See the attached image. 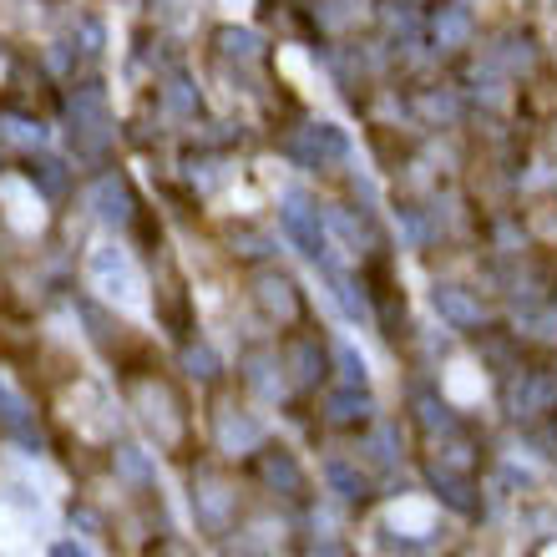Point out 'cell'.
I'll use <instances>...</instances> for the list:
<instances>
[{
    "label": "cell",
    "instance_id": "obj_1",
    "mask_svg": "<svg viewBox=\"0 0 557 557\" xmlns=\"http://www.w3.org/2000/svg\"><path fill=\"white\" fill-rule=\"evenodd\" d=\"M87 274H92V284H97L112 304H122L127 314H142V309H147L142 274H137V264H132L127 249H117V244H92V254H87Z\"/></svg>",
    "mask_w": 557,
    "mask_h": 557
},
{
    "label": "cell",
    "instance_id": "obj_2",
    "mask_svg": "<svg viewBox=\"0 0 557 557\" xmlns=\"http://www.w3.org/2000/svg\"><path fill=\"white\" fill-rule=\"evenodd\" d=\"M284 233L294 238V244H299L314 264H325L330 238H325V218H320V208H309L304 198H284Z\"/></svg>",
    "mask_w": 557,
    "mask_h": 557
},
{
    "label": "cell",
    "instance_id": "obj_3",
    "mask_svg": "<svg viewBox=\"0 0 557 557\" xmlns=\"http://www.w3.org/2000/svg\"><path fill=\"white\" fill-rule=\"evenodd\" d=\"M213 436H218V451H228V456H244V451H254V446L264 441V426H259L249 411L223 406V411H218V421H213Z\"/></svg>",
    "mask_w": 557,
    "mask_h": 557
},
{
    "label": "cell",
    "instance_id": "obj_4",
    "mask_svg": "<svg viewBox=\"0 0 557 557\" xmlns=\"http://www.w3.org/2000/svg\"><path fill=\"white\" fill-rule=\"evenodd\" d=\"M71 421L82 426L87 436H112L117 431V411H112V401H107V390H97V385H82L71 395Z\"/></svg>",
    "mask_w": 557,
    "mask_h": 557
},
{
    "label": "cell",
    "instance_id": "obj_5",
    "mask_svg": "<svg viewBox=\"0 0 557 557\" xmlns=\"http://www.w3.org/2000/svg\"><path fill=\"white\" fill-rule=\"evenodd\" d=\"M71 122H76V137L87 147H102L107 142V97L97 87H82L71 97Z\"/></svg>",
    "mask_w": 557,
    "mask_h": 557
},
{
    "label": "cell",
    "instance_id": "obj_6",
    "mask_svg": "<svg viewBox=\"0 0 557 557\" xmlns=\"http://www.w3.org/2000/svg\"><path fill=\"white\" fill-rule=\"evenodd\" d=\"M137 411H142V421L157 431V441H178V436H183V421H178V411H173V395H168L163 385H142V390H137Z\"/></svg>",
    "mask_w": 557,
    "mask_h": 557
},
{
    "label": "cell",
    "instance_id": "obj_7",
    "mask_svg": "<svg viewBox=\"0 0 557 557\" xmlns=\"http://www.w3.org/2000/svg\"><path fill=\"white\" fill-rule=\"evenodd\" d=\"M294 147L304 157H314V163H340V157H350V142H345V132L335 122H309Z\"/></svg>",
    "mask_w": 557,
    "mask_h": 557
},
{
    "label": "cell",
    "instance_id": "obj_8",
    "mask_svg": "<svg viewBox=\"0 0 557 557\" xmlns=\"http://www.w3.org/2000/svg\"><path fill=\"white\" fill-rule=\"evenodd\" d=\"M87 203H92V213L102 223H127L132 218V193H127L122 178H97L92 193H87Z\"/></svg>",
    "mask_w": 557,
    "mask_h": 557
},
{
    "label": "cell",
    "instance_id": "obj_9",
    "mask_svg": "<svg viewBox=\"0 0 557 557\" xmlns=\"http://www.w3.org/2000/svg\"><path fill=\"white\" fill-rule=\"evenodd\" d=\"M193 507L208 527H228L233 517V492L228 482H218V476H198V487H193Z\"/></svg>",
    "mask_w": 557,
    "mask_h": 557
},
{
    "label": "cell",
    "instance_id": "obj_10",
    "mask_svg": "<svg viewBox=\"0 0 557 557\" xmlns=\"http://www.w3.org/2000/svg\"><path fill=\"white\" fill-rule=\"evenodd\" d=\"M431 299H436V314H441L446 325H456V330H471V325H482V320H487L482 304H476L466 289H456V284H441Z\"/></svg>",
    "mask_w": 557,
    "mask_h": 557
},
{
    "label": "cell",
    "instance_id": "obj_11",
    "mask_svg": "<svg viewBox=\"0 0 557 557\" xmlns=\"http://www.w3.org/2000/svg\"><path fill=\"white\" fill-rule=\"evenodd\" d=\"M385 527L406 532V537H426V532L436 527V507H431L426 497H401V502L385 512Z\"/></svg>",
    "mask_w": 557,
    "mask_h": 557
},
{
    "label": "cell",
    "instance_id": "obj_12",
    "mask_svg": "<svg viewBox=\"0 0 557 557\" xmlns=\"http://www.w3.org/2000/svg\"><path fill=\"white\" fill-rule=\"evenodd\" d=\"M325 238H330V249H340L345 259L365 254V228H360V218L350 208H330L325 213Z\"/></svg>",
    "mask_w": 557,
    "mask_h": 557
},
{
    "label": "cell",
    "instance_id": "obj_13",
    "mask_svg": "<svg viewBox=\"0 0 557 557\" xmlns=\"http://www.w3.org/2000/svg\"><path fill=\"white\" fill-rule=\"evenodd\" d=\"M0 193H6V203H11V223H16V228H26V233H31V228H41V218H46V213H41V198L31 193V183L6 178V183H0Z\"/></svg>",
    "mask_w": 557,
    "mask_h": 557
},
{
    "label": "cell",
    "instance_id": "obj_14",
    "mask_svg": "<svg viewBox=\"0 0 557 557\" xmlns=\"http://www.w3.org/2000/svg\"><path fill=\"white\" fill-rule=\"evenodd\" d=\"M552 395H557V380H547V375L517 380V385H512V411H517V416H537V411L552 406Z\"/></svg>",
    "mask_w": 557,
    "mask_h": 557
},
{
    "label": "cell",
    "instance_id": "obj_15",
    "mask_svg": "<svg viewBox=\"0 0 557 557\" xmlns=\"http://www.w3.org/2000/svg\"><path fill=\"white\" fill-rule=\"evenodd\" d=\"M482 390H487V380H482V370L476 365H451L446 370V401H456V406H471V401H482Z\"/></svg>",
    "mask_w": 557,
    "mask_h": 557
},
{
    "label": "cell",
    "instance_id": "obj_16",
    "mask_svg": "<svg viewBox=\"0 0 557 557\" xmlns=\"http://www.w3.org/2000/svg\"><path fill=\"white\" fill-rule=\"evenodd\" d=\"M320 269L330 274V299H335V304L345 309V320H350V325H370V304H365V299L355 294V284H350L345 274H335V269H330V259H325Z\"/></svg>",
    "mask_w": 557,
    "mask_h": 557
},
{
    "label": "cell",
    "instance_id": "obj_17",
    "mask_svg": "<svg viewBox=\"0 0 557 557\" xmlns=\"http://www.w3.org/2000/svg\"><path fill=\"white\" fill-rule=\"evenodd\" d=\"M259 304L269 309V320H294V289H289V279H279V274L259 279Z\"/></svg>",
    "mask_w": 557,
    "mask_h": 557
},
{
    "label": "cell",
    "instance_id": "obj_18",
    "mask_svg": "<svg viewBox=\"0 0 557 557\" xmlns=\"http://www.w3.org/2000/svg\"><path fill=\"white\" fill-rule=\"evenodd\" d=\"M466 36H471V16H466V6H446V11L436 16V46L451 51V46H466Z\"/></svg>",
    "mask_w": 557,
    "mask_h": 557
},
{
    "label": "cell",
    "instance_id": "obj_19",
    "mask_svg": "<svg viewBox=\"0 0 557 557\" xmlns=\"http://www.w3.org/2000/svg\"><path fill=\"white\" fill-rule=\"evenodd\" d=\"M365 451H370V461H375V466H395V461H401V426L380 421V426L370 431Z\"/></svg>",
    "mask_w": 557,
    "mask_h": 557
},
{
    "label": "cell",
    "instance_id": "obj_20",
    "mask_svg": "<svg viewBox=\"0 0 557 557\" xmlns=\"http://www.w3.org/2000/svg\"><path fill=\"white\" fill-rule=\"evenodd\" d=\"M330 416H335V421H355V416H370V395H365L360 385L330 390Z\"/></svg>",
    "mask_w": 557,
    "mask_h": 557
},
{
    "label": "cell",
    "instance_id": "obj_21",
    "mask_svg": "<svg viewBox=\"0 0 557 557\" xmlns=\"http://www.w3.org/2000/svg\"><path fill=\"white\" fill-rule=\"evenodd\" d=\"M117 471L127 476V482H157V466L142 446H117Z\"/></svg>",
    "mask_w": 557,
    "mask_h": 557
},
{
    "label": "cell",
    "instance_id": "obj_22",
    "mask_svg": "<svg viewBox=\"0 0 557 557\" xmlns=\"http://www.w3.org/2000/svg\"><path fill=\"white\" fill-rule=\"evenodd\" d=\"M244 375H249V385H254L259 395H269V401H274V395L284 390V375H279V360H269V355H254Z\"/></svg>",
    "mask_w": 557,
    "mask_h": 557
},
{
    "label": "cell",
    "instance_id": "obj_23",
    "mask_svg": "<svg viewBox=\"0 0 557 557\" xmlns=\"http://www.w3.org/2000/svg\"><path fill=\"white\" fill-rule=\"evenodd\" d=\"M0 426H11V431H31V416H26V401L0 380Z\"/></svg>",
    "mask_w": 557,
    "mask_h": 557
},
{
    "label": "cell",
    "instance_id": "obj_24",
    "mask_svg": "<svg viewBox=\"0 0 557 557\" xmlns=\"http://www.w3.org/2000/svg\"><path fill=\"white\" fill-rule=\"evenodd\" d=\"M0 137H6V142H16V147H41V142H46V127H36V122H21V117H6V122H0Z\"/></svg>",
    "mask_w": 557,
    "mask_h": 557
},
{
    "label": "cell",
    "instance_id": "obj_25",
    "mask_svg": "<svg viewBox=\"0 0 557 557\" xmlns=\"http://www.w3.org/2000/svg\"><path fill=\"white\" fill-rule=\"evenodd\" d=\"M218 46H223V51H228V56H244V61H254V56H259V46H264V41H259V36H254V31H238V26H228V31H223V36H218Z\"/></svg>",
    "mask_w": 557,
    "mask_h": 557
},
{
    "label": "cell",
    "instance_id": "obj_26",
    "mask_svg": "<svg viewBox=\"0 0 557 557\" xmlns=\"http://www.w3.org/2000/svg\"><path fill=\"white\" fill-rule=\"evenodd\" d=\"M289 365H294V380H299V385H309L314 375H320V370H314V365H320V355H314L309 340H299V345L289 350Z\"/></svg>",
    "mask_w": 557,
    "mask_h": 557
},
{
    "label": "cell",
    "instance_id": "obj_27",
    "mask_svg": "<svg viewBox=\"0 0 557 557\" xmlns=\"http://www.w3.org/2000/svg\"><path fill=\"white\" fill-rule=\"evenodd\" d=\"M325 471H330V482H335V492H340V497H355V492L365 487V482H360V471H355L350 461H340V456H335Z\"/></svg>",
    "mask_w": 557,
    "mask_h": 557
},
{
    "label": "cell",
    "instance_id": "obj_28",
    "mask_svg": "<svg viewBox=\"0 0 557 557\" xmlns=\"http://www.w3.org/2000/svg\"><path fill=\"white\" fill-rule=\"evenodd\" d=\"M183 370H188L193 380H213V375H218V355H213L208 345H198V350L183 355Z\"/></svg>",
    "mask_w": 557,
    "mask_h": 557
},
{
    "label": "cell",
    "instance_id": "obj_29",
    "mask_svg": "<svg viewBox=\"0 0 557 557\" xmlns=\"http://www.w3.org/2000/svg\"><path fill=\"white\" fill-rule=\"evenodd\" d=\"M335 355H340L345 380H350V385H365V355H355V345H350V340H340V345H335Z\"/></svg>",
    "mask_w": 557,
    "mask_h": 557
},
{
    "label": "cell",
    "instance_id": "obj_30",
    "mask_svg": "<svg viewBox=\"0 0 557 557\" xmlns=\"http://www.w3.org/2000/svg\"><path fill=\"white\" fill-rule=\"evenodd\" d=\"M269 482L284 487V492L299 487V466H294V456H274V461H269Z\"/></svg>",
    "mask_w": 557,
    "mask_h": 557
},
{
    "label": "cell",
    "instance_id": "obj_31",
    "mask_svg": "<svg viewBox=\"0 0 557 557\" xmlns=\"http://www.w3.org/2000/svg\"><path fill=\"white\" fill-rule=\"evenodd\" d=\"M421 112H426L431 122H451V117H456V97H446V92H431V97H421Z\"/></svg>",
    "mask_w": 557,
    "mask_h": 557
},
{
    "label": "cell",
    "instance_id": "obj_32",
    "mask_svg": "<svg viewBox=\"0 0 557 557\" xmlns=\"http://www.w3.org/2000/svg\"><path fill=\"white\" fill-rule=\"evenodd\" d=\"M350 16H355V0H325V11H320V21H325L330 31H340Z\"/></svg>",
    "mask_w": 557,
    "mask_h": 557
},
{
    "label": "cell",
    "instance_id": "obj_33",
    "mask_svg": "<svg viewBox=\"0 0 557 557\" xmlns=\"http://www.w3.org/2000/svg\"><path fill=\"white\" fill-rule=\"evenodd\" d=\"M527 527H537V537H557V512L552 507H532L527 512Z\"/></svg>",
    "mask_w": 557,
    "mask_h": 557
},
{
    "label": "cell",
    "instance_id": "obj_34",
    "mask_svg": "<svg viewBox=\"0 0 557 557\" xmlns=\"http://www.w3.org/2000/svg\"><path fill=\"white\" fill-rule=\"evenodd\" d=\"M436 487L446 492V502H451V507H461V512L471 507V497H466V487H461V482H451V476H441V466H436Z\"/></svg>",
    "mask_w": 557,
    "mask_h": 557
},
{
    "label": "cell",
    "instance_id": "obj_35",
    "mask_svg": "<svg viewBox=\"0 0 557 557\" xmlns=\"http://www.w3.org/2000/svg\"><path fill=\"white\" fill-rule=\"evenodd\" d=\"M507 51H497L507 66H532V51H527V41H502Z\"/></svg>",
    "mask_w": 557,
    "mask_h": 557
},
{
    "label": "cell",
    "instance_id": "obj_36",
    "mask_svg": "<svg viewBox=\"0 0 557 557\" xmlns=\"http://www.w3.org/2000/svg\"><path fill=\"white\" fill-rule=\"evenodd\" d=\"M168 107L173 112H188L193 107V87L188 82H168Z\"/></svg>",
    "mask_w": 557,
    "mask_h": 557
},
{
    "label": "cell",
    "instance_id": "obj_37",
    "mask_svg": "<svg viewBox=\"0 0 557 557\" xmlns=\"http://www.w3.org/2000/svg\"><path fill=\"white\" fill-rule=\"evenodd\" d=\"M421 421H426L431 431H451V416H446L436 401H421Z\"/></svg>",
    "mask_w": 557,
    "mask_h": 557
},
{
    "label": "cell",
    "instance_id": "obj_38",
    "mask_svg": "<svg viewBox=\"0 0 557 557\" xmlns=\"http://www.w3.org/2000/svg\"><path fill=\"white\" fill-rule=\"evenodd\" d=\"M279 61H284V66H289L294 76H299V87H309V82H314V76H309V66H304V56H299V51H284Z\"/></svg>",
    "mask_w": 557,
    "mask_h": 557
},
{
    "label": "cell",
    "instance_id": "obj_39",
    "mask_svg": "<svg viewBox=\"0 0 557 557\" xmlns=\"http://www.w3.org/2000/svg\"><path fill=\"white\" fill-rule=\"evenodd\" d=\"M385 26H390L395 36H411V26H416V21H411V11H390V16H385Z\"/></svg>",
    "mask_w": 557,
    "mask_h": 557
},
{
    "label": "cell",
    "instance_id": "obj_40",
    "mask_svg": "<svg viewBox=\"0 0 557 557\" xmlns=\"http://www.w3.org/2000/svg\"><path fill=\"white\" fill-rule=\"evenodd\" d=\"M193 183H203V188H218V183H223V173H218V168H213V163H208V168H203V173H198V168H193Z\"/></svg>",
    "mask_w": 557,
    "mask_h": 557
},
{
    "label": "cell",
    "instance_id": "obj_41",
    "mask_svg": "<svg viewBox=\"0 0 557 557\" xmlns=\"http://www.w3.org/2000/svg\"><path fill=\"white\" fill-rule=\"evenodd\" d=\"M51 557H92V552H87V547H76V542H56Z\"/></svg>",
    "mask_w": 557,
    "mask_h": 557
},
{
    "label": "cell",
    "instance_id": "obj_42",
    "mask_svg": "<svg viewBox=\"0 0 557 557\" xmlns=\"http://www.w3.org/2000/svg\"><path fill=\"white\" fill-rule=\"evenodd\" d=\"M218 6H223L228 16H244V11H249V0H218Z\"/></svg>",
    "mask_w": 557,
    "mask_h": 557
},
{
    "label": "cell",
    "instance_id": "obj_43",
    "mask_svg": "<svg viewBox=\"0 0 557 557\" xmlns=\"http://www.w3.org/2000/svg\"><path fill=\"white\" fill-rule=\"evenodd\" d=\"M309 557H345V552H340V547H335V542H320V547H314V552H309Z\"/></svg>",
    "mask_w": 557,
    "mask_h": 557
},
{
    "label": "cell",
    "instance_id": "obj_44",
    "mask_svg": "<svg viewBox=\"0 0 557 557\" xmlns=\"http://www.w3.org/2000/svg\"><path fill=\"white\" fill-rule=\"evenodd\" d=\"M547 335H557V314H552V320H547Z\"/></svg>",
    "mask_w": 557,
    "mask_h": 557
}]
</instances>
